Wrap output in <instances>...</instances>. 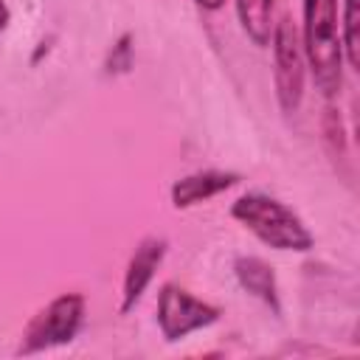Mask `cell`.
<instances>
[{"label":"cell","instance_id":"1","mask_svg":"<svg viewBox=\"0 0 360 360\" xmlns=\"http://www.w3.org/2000/svg\"><path fill=\"white\" fill-rule=\"evenodd\" d=\"M304 53L323 96L340 87L343 48L338 37V0H304Z\"/></svg>","mask_w":360,"mask_h":360},{"label":"cell","instance_id":"2","mask_svg":"<svg viewBox=\"0 0 360 360\" xmlns=\"http://www.w3.org/2000/svg\"><path fill=\"white\" fill-rule=\"evenodd\" d=\"M233 219H239L248 231H253L264 245L276 250H309L312 233L301 222V217L284 202L267 194H245L231 208Z\"/></svg>","mask_w":360,"mask_h":360},{"label":"cell","instance_id":"3","mask_svg":"<svg viewBox=\"0 0 360 360\" xmlns=\"http://www.w3.org/2000/svg\"><path fill=\"white\" fill-rule=\"evenodd\" d=\"M276 59V96L284 112H295L304 96V45L290 17H281L273 28Z\"/></svg>","mask_w":360,"mask_h":360},{"label":"cell","instance_id":"4","mask_svg":"<svg viewBox=\"0 0 360 360\" xmlns=\"http://www.w3.org/2000/svg\"><path fill=\"white\" fill-rule=\"evenodd\" d=\"M84 315V298L79 292H65L59 298H53L25 329L22 335V352H39L56 343H68Z\"/></svg>","mask_w":360,"mask_h":360},{"label":"cell","instance_id":"5","mask_svg":"<svg viewBox=\"0 0 360 360\" xmlns=\"http://www.w3.org/2000/svg\"><path fill=\"white\" fill-rule=\"evenodd\" d=\"M219 318V309L194 298L177 284H166L158 298V323L166 340H180L194 329L211 326Z\"/></svg>","mask_w":360,"mask_h":360},{"label":"cell","instance_id":"6","mask_svg":"<svg viewBox=\"0 0 360 360\" xmlns=\"http://www.w3.org/2000/svg\"><path fill=\"white\" fill-rule=\"evenodd\" d=\"M163 253H166V239H158V236H149V239H143L135 248V253L129 259V267H127V276H124V304H121V312L132 309L135 301L143 295L146 284L152 281V276H155V270H158V264L163 259Z\"/></svg>","mask_w":360,"mask_h":360},{"label":"cell","instance_id":"7","mask_svg":"<svg viewBox=\"0 0 360 360\" xmlns=\"http://www.w3.org/2000/svg\"><path fill=\"white\" fill-rule=\"evenodd\" d=\"M236 183H239V177L231 172H197L172 186V202L177 208H188L194 202H202V200L236 186Z\"/></svg>","mask_w":360,"mask_h":360},{"label":"cell","instance_id":"8","mask_svg":"<svg viewBox=\"0 0 360 360\" xmlns=\"http://www.w3.org/2000/svg\"><path fill=\"white\" fill-rule=\"evenodd\" d=\"M236 278L242 281V287L248 292H253L256 298H262L264 304H270L278 312L276 276H273V267L270 264H264L256 256H242V259H236Z\"/></svg>","mask_w":360,"mask_h":360},{"label":"cell","instance_id":"9","mask_svg":"<svg viewBox=\"0 0 360 360\" xmlns=\"http://www.w3.org/2000/svg\"><path fill=\"white\" fill-rule=\"evenodd\" d=\"M233 3H236V14L245 34L256 45H267L270 25H273V0H233Z\"/></svg>","mask_w":360,"mask_h":360},{"label":"cell","instance_id":"10","mask_svg":"<svg viewBox=\"0 0 360 360\" xmlns=\"http://www.w3.org/2000/svg\"><path fill=\"white\" fill-rule=\"evenodd\" d=\"M352 68H360V0H346L343 6V45Z\"/></svg>","mask_w":360,"mask_h":360},{"label":"cell","instance_id":"11","mask_svg":"<svg viewBox=\"0 0 360 360\" xmlns=\"http://www.w3.org/2000/svg\"><path fill=\"white\" fill-rule=\"evenodd\" d=\"M8 17H11L8 14V6H6V0H0V31L8 25Z\"/></svg>","mask_w":360,"mask_h":360},{"label":"cell","instance_id":"12","mask_svg":"<svg viewBox=\"0 0 360 360\" xmlns=\"http://www.w3.org/2000/svg\"><path fill=\"white\" fill-rule=\"evenodd\" d=\"M197 3H200L202 8H211V11H214V8H219L225 0H197Z\"/></svg>","mask_w":360,"mask_h":360}]
</instances>
